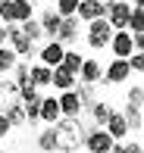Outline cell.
Wrapping results in <instances>:
<instances>
[{
    "label": "cell",
    "mask_w": 144,
    "mask_h": 153,
    "mask_svg": "<svg viewBox=\"0 0 144 153\" xmlns=\"http://www.w3.org/2000/svg\"><path fill=\"white\" fill-rule=\"evenodd\" d=\"M81 62H85V56H81L78 50H66V56H63V69H66V72H72L75 78H78V72H81Z\"/></svg>",
    "instance_id": "603a6c76"
},
{
    "label": "cell",
    "mask_w": 144,
    "mask_h": 153,
    "mask_svg": "<svg viewBox=\"0 0 144 153\" xmlns=\"http://www.w3.org/2000/svg\"><path fill=\"white\" fill-rule=\"evenodd\" d=\"M13 3V0H0V10H3V6H10Z\"/></svg>",
    "instance_id": "74e56055"
},
{
    "label": "cell",
    "mask_w": 144,
    "mask_h": 153,
    "mask_svg": "<svg viewBox=\"0 0 144 153\" xmlns=\"http://www.w3.org/2000/svg\"><path fill=\"white\" fill-rule=\"evenodd\" d=\"M57 100H60V113H63V119H78V116H81V100H78L75 91H63Z\"/></svg>",
    "instance_id": "8fae6325"
},
{
    "label": "cell",
    "mask_w": 144,
    "mask_h": 153,
    "mask_svg": "<svg viewBox=\"0 0 144 153\" xmlns=\"http://www.w3.org/2000/svg\"><path fill=\"white\" fill-rule=\"evenodd\" d=\"M50 128H53V150L57 153H75L85 144V134H88L78 119H60Z\"/></svg>",
    "instance_id": "6da1fadb"
},
{
    "label": "cell",
    "mask_w": 144,
    "mask_h": 153,
    "mask_svg": "<svg viewBox=\"0 0 144 153\" xmlns=\"http://www.w3.org/2000/svg\"><path fill=\"white\" fill-rule=\"evenodd\" d=\"M60 119H63L60 100L57 97H44V100H41V122H47V128H50V125H57Z\"/></svg>",
    "instance_id": "5bb4252c"
},
{
    "label": "cell",
    "mask_w": 144,
    "mask_h": 153,
    "mask_svg": "<svg viewBox=\"0 0 144 153\" xmlns=\"http://www.w3.org/2000/svg\"><path fill=\"white\" fill-rule=\"evenodd\" d=\"M78 31H81V19L78 16H69V19H63V22H60V31H57V38L53 41H60V44H72L75 38H78Z\"/></svg>",
    "instance_id": "7c38bea8"
},
{
    "label": "cell",
    "mask_w": 144,
    "mask_h": 153,
    "mask_svg": "<svg viewBox=\"0 0 144 153\" xmlns=\"http://www.w3.org/2000/svg\"><path fill=\"white\" fill-rule=\"evenodd\" d=\"M10 131H13V125H10V119H6V116L0 113V137H6V134H10Z\"/></svg>",
    "instance_id": "d6a6232c"
},
{
    "label": "cell",
    "mask_w": 144,
    "mask_h": 153,
    "mask_svg": "<svg viewBox=\"0 0 144 153\" xmlns=\"http://www.w3.org/2000/svg\"><path fill=\"white\" fill-rule=\"evenodd\" d=\"M125 103L128 106H144V88L141 85H128V94H125Z\"/></svg>",
    "instance_id": "83f0119b"
},
{
    "label": "cell",
    "mask_w": 144,
    "mask_h": 153,
    "mask_svg": "<svg viewBox=\"0 0 144 153\" xmlns=\"http://www.w3.org/2000/svg\"><path fill=\"white\" fill-rule=\"evenodd\" d=\"M104 131L113 137V141H125L128 137V125H125V119H122V113H113V119L104 125Z\"/></svg>",
    "instance_id": "ac0fdd59"
},
{
    "label": "cell",
    "mask_w": 144,
    "mask_h": 153,
    "mask_svg": "<svg viewBox=\"0 0 144 153\" xmlns=\"http://www.w3.org/2000/svg\"><path fill=\"white\" fill-rule=\"evenodd\" d=\"M110 47H113V56H116V59H128V56L135 53V38H132L128 31H113Z\"/></svg>",
    "instance_id": "ba28073f"
},
{
    "label": "cell",
    "mask_w": 144,
    "mask_h": 153,
    "mask_svg": "<svg viewBox=\"0 0 144 153\" xmlns=\"http://www.w3.org/2000/svg\"><path fill=\"white\" fill-rule=\"evenodd\" d=\"M88 113L94 116V122H97V128H104V125H107L110 119H113V113H116V109H113V103H107V100H97V103H94L91 109H88Z\"/></svg>",
    "instance_id": "d6986e66"
},
{
    "label": "cell",
    "mask_w": 144,
    "mask_h": 153,
    "mask_svg": "<svg viewBox=\"0 0 144 153\" xmlns=\"http://www.w3.org/2000/svg\"><path fill=\"white\" fill-rule=\"evenodd\" d=\"M122 150H125V153H144V147H141L138 141H125V144H122Z\"/></svg>",
    "instance_id": "1f68e13d"
},
{
    "label": "cell",
    "mask_w": 144,
    "mask_h": 153,
    "mask_svg": "<svg viewBox=\"0 0 144 153\" xmlns=\"http://www.w3.org/2000/svg\"><path fill=\"white\" fill-rule=\"evenodd\" d=\"M100 78H104V66H100L97 59H85V62H81V72H78L81 85H97Z\"/></svg>",
    "instance_id": "4fadbf2b"
},
{
    "label": "cell",
    "mask_w": 144,
    "mask_h": 153,
    "mask_svg": "<svg viewBox=\"0 0 144 153\" xmlns=\"http://www.w3.org/2000/svg\"><path fill=\"white\" fill-rule=\"evenodd\" d=\"M28 72H31V66H28L25 59H19V62H16V69H13V85H16L19 91H22L25 85H31V81H28Z\"/></svg>",
    "instance_id": "cb8c5ba5"
},
{
    "label": "cell",
    "mask_w": 144,
    "mask_h": 153,
    "mask_svg": "<svg viewBox=\"0 0 144 153\" xmlns=\"http://www.w3.org/2000/svg\"><path fill=\"white\" fill-rule=\"evenodd\" d=\"M128 75H132L128 59H110L107 69H104V81H107V85H125Z\"/></svg>",
    "instance_id": "8992f818"
},
{
    "label": "cell",
    "mask_w": 144,
    "mask_h": 153,
    "mask_svg": "<svg viewBox=\"0 0 144 153\" xmlns=\"http://www.w3.org/2000/svg\"><path fill=\"white\" fill-rule=\"evenodd\" d=\"M110 153H125V150H122V144H116V147L110 150Z\"/></svg>",
    "instance_id": "8d00e7d4"
},
{
    "label": "cell",
    "mask_w": 144,
    "mask_h": 153,
    "mask_svg": "<svg viewBox=\"0 0 144 153\" xmlns=\"http://www.w3.org/2000/svg\"><path fill=\"white\" fill-rule=\"evenodd\" d=\"M28 81H31L35 88H47V85L53 81V69H47V66H41V62H38V66H31Z\"/></svg>",
    "instance_id": "ffe728a7"
},
{
    "label": "cell",
    "mask_w": 144,
    "mask_h": 153,
    "mask_svg": "<svg viewBox=\"0 0 144 153\" xmlns=\"http://www.w3.org/2000/svg\"><path fill=\"white\" fill-rule=\"evenodd\" d=\"M122 119H125L128 131H138L141 125H144V116H141V109H138V106H128V103H125V109H122Z\"/></svg>",
    "instance_id": "7402d4cb"
},
{
    "label": "cell",
    "mask_w": 144,
    "mask_h": 153,
    "mask_svg": "<svg viewBox=\"0 0 144 153\" xmlns=\"http://www.w3.org/2000/svg\"><path fill=\"white\" fill-rule=\"evenodd\" d=\"M3 116L10 119L13 128H22V125H28V116H25L22 100H10V103H6V109H3Z\"/></svg>",
    "instance_id": "e0dca14e"
},
{
    "label": "cell",
    "mask_w": 144,
    "mask_h": 153,
    "mask_svg": "<svg viewBox=\"0 0 144 153\" xmlns=\"http://www.w3.org/2000/svg\"><path fill=\"white\" fill-rule=\"evenodd\" d=\"M128 66H132V72H144V53H132Z\"/></svg>",
    "instance_id": "4dcf8cb0"
},
{
    "label": "cell",
    "mask_w": 144,
    "mask_h": 153,
    "mask_svg": "<svg viewBox=\"0 0 144 153\" xmlns=\"http://www.w3.org/2000/svg\"><path fill=\"white\" fill-rule=\"evenodd\" d=\"M16 62H19V56L10 47H0V75H10L13 69H16Z\"/></svg>",
    "instance_id": "d4e9b609"
},
{
    "label": "cell",
    "mask_w": 144,
    "mask_h": 153,
    "mask_svg": "<svg viewBox=\"0 0 144 153\" xmlns=\"http://www.w3.org/2000/svg\"><path fill=\"white\" fill-rule=\"evenodd\" d=\"M135 38V53H144V31L141 34H132Z\"/></svg>",
    "instance_id": "836d02e7"
},
{
    "label": "cell",
    "mask_w": 144,
    "mask_h": 153,
    "mask_svg": "<svg viewBox=\"0 0 144 153\" xmlns=\"http://www.w3.org/2000/svg\"><path fill=\"white\" fill-rule=\"evenodd\" d=\"M100 3H110V0H100Z\"/></svg>",
    "instance_id": "ab89813d"
},
{
    "label": "cell",
    "mask_w": 144,
    "mask_h": 153,
    "mask_svg": "<svg viewBox=\"0 0 144 153\" xmlns=\"http://www.w3.org/2000/svg\"><path fill=\"white\" fill-rule=\"evenodd\" d=\"M19 28H22V34H25V38L31 41V44L44 38V31H41V22H38V19H28V22H22Z\"/></svg>",
    "instance_id": "484cf974"
},
{
    "label": "cell",
    "mask_w": 144,
    "mask_h": 153,
    "mask_svg": "<svg viewBox=\"0 0 144 153\" xmlns=\"http://www.w3.org/2000/svg\"><path fill=\"white\" fill-rule=\"evenodd\" d=\"M110 41H113V28H110L107 19H94V22H88V47L104 50V47H110Z\"/></svg>",
    "instance_id": "3957f363"
},
{
    "label": "cell",
    "mask_w": 144,
    "mask_h": 153,
    "mask_svg": "<svg viewBox=\"0 0 144 153\" xmlns=\"http://www.w3.org/2000/svg\"><path fill=\"white\" fill-rule=\"evenodd\" d=\"M116 3H132V0H116Z\"/></svg>",
    "instance_id": "f35d334b"
},
{
    "label": "cell",
    "mask_w": 144,
    "mask_h": 153,
    "mask_svg": "<svg viewBox=\"0 0 144 153\" xmlns=\"http://www.w3.org/2000/svg\"><path fill=\"white\" fill-rule=\"evenodd\" d=\"M63 56H66V47L60 44V41H50V44H44V50H41V66L57 69V66H63Z\"/></svg>",
    "instance_id": "30bf717a"
},
{
    "label": "cell",
    "mask_w": 144,
    "mask_h": 153,
    "mask_svg": "<svg viewBox=\"0 0 144 153\" xmlns=\"http://www.w3.org/2000/svg\"><path fill=\"white\" fill-rule=\"evenodd\" d=\"M0 47H6V25H0Z\"/></svg>",
    "instance_id": "e575fe53"
},
{
    "label": "cell",
    "mask_w": 144,
    "mask_h": 153,
    "mask_svg": "<svg viewBox=\"0 0 144 153\" xmlns=\"http://www.w3.org/2000/svg\"><path fill=\"white\" fill-rule=\"evenodd\" d=\"M6 41H10V50L16 56H31V50H35V44L22 34L19 25H6Z\"/></svg>",
    "instance_id": "5b68a950"
},
{
    "label": "cell",
    "mask_w": 144,
    "mask_h": 153,
    "mask_svg": "<svg viewBox=\"0 0 144 153\" xmlns=\"http://www.w3.org/2000/svg\"><path fill=\"white\" fill-rule=\"evenodd\" d=\"M128 16H132L128 3H116V0L107 3V22H110L113 31H128Z\"/></svg>",
    "instance_id": "277c9868"
},
{
    "label": "cell",
    "mask_w": 144,
    "mask_h": 153,
    "mask_svg": "<svg viewBox=\"0 0 144 153\" xmlns=\"http://www.w3.org/2000/svg\"><path fill=\"white\" fill-rule=\"evenodd\" d=\"M38 22H41V31H44V38H57V31H60V13L57 10H44L38 16Z\"/></svg>",
    "instance_id": "2e32d148"
},
{
    "label": "cell",
    "mask_w": 144,
    "mask_h": 153,
    "mask_svg": "<svg viewBox=\"0 0 144 153\" xmlns=\"http://www.w3.org/2000/svg\"><path fill=\"white\" fill-rule=\"evenodd\" d=\"M50 85L63 94V91H75V88H78V78H75L72 72H66L63 66H57V69H53V81H50Z\"/></svg>",
    "instance_id": "9a60e30c"
},
{
    "label": "cell",
    "mask_w": 144,
    "mask_h": 153,
    "mask_svg": "<svg viewBox=\"0 0 144 153\" xmlns=\"http://www.w3.org/2000/svg\"><path fill=\"white\" fill-rule=\"evenodd\" d=\"M144 31V10H135L132 6V16H128V34H141Z\"/></svg>",
    "instance_id": "f1b7e54d"
},
{
    "label": "cell",
    "mask_w": 144,
    "mask_h": 153,
    "mask_svg": "<svg viewBox=\"0 0 144 153\" xmlns=\"http://www.w3.org/2000/svg\"><path fill=\"white\" fill-rule=\"evenodd\" d=\"M53 10L60 13V19H69V16H78V0H57Z\"/></svg>",
    "instance_id": "4316f807"
},
{
    "label": "cell",
    "mask_w": 144,
    "mask_h": 153,
    "mask_svg": "<svg viewBox=\"0 0 144 153\" xmlns=\"http://www.w3.org/2000/svg\"><path fill=\"white\" fill-rule=\"evenodd\" d=\"M78 19L81 22L107 19V3H100V0H78Z\"/></svg>",
    "instance_id": "9c48e42d"
},
{
    "label": "cell",
    "mask_w": 144,
    "mask_h": 153,
    "mask_svg": "<svg viewBox=\"0 0 144 153\" xmlns=\"http://www.w3.org/2000/svg\"><path fill=\"white\" fill-rule=\"evenodd\" d=\"M132 6L135 10H144V0H132Z\"/></svg>",
    "instance_id": "d590c367"
},
{
    "label": "cell",
    "mask_w": 144,
    "mask_h": 153,
    "mask_svg": "<svg viewBox=\"0 0 144 153\" xmlns=\"http://www.w3.org/2000/svg\"><path fill=\"white\" fill-rule=\"evenodd\" d=\"M38 147L44 150V153H53V128H47V131L38 134Z\"/></svg>",
    "instance_id": "f546056e"
},
{
    "label": "cell",
    "mask_w": 144,
    "mask_h": 153,
    "mask_svg": "<svg viewBox=\"0 0 144 153\" xmlns=\"http://www.w3.org/2000/svg\"><path fill=\"white\" fill-rule=\"evenodd\" d=\"M85 147H88V153H110L116 147V141L107 134L104 128H94V131L85 134Z\"/></svg>",
    "instance_id": "52a82bcc"
},
{
    "label": "cell",
    "mask_w": 144,
    "mask_h": 153,
    "mask_svg": "<svg viewBox=\"0 0 144 153\" xmlns=\"http://www.w3.org/2000/svg\"><path fill=\"white\" fill-rule=\"evenodd\" d=\"M75 94H78V100H81V109H91L94 103H97V85H78Z\"/></svg>",
    "instance_id": "44dd1931"
},
{
    "label": "cell",
    "mask_w": 144,
    "mask_h": 153,
    "mask_svg": "<svg viewBox=\"0 0 144 153\" xmlns=\"http://www.w3.org/2000/svg\"><path fill=\"white\" fill-rule=\"evenodd\" d=\"M0 19H3V25H22L35 19V6H31V0H13L10 6L0 10Z\"/></svg>",
    "instance_id": "7a4b0ae2"
}]
</instances>
